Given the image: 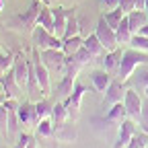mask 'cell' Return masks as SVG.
<instances>
[{"label": "cell", "instance_id": "cell-1", "mask_svg": "<svg viewBox=\"0 0 148 148\" xmlns=\"http://www.w3.org/2000/svg\"><path fill=\"white\" fill-rule=\"evenodd\" d=\"M140 64H148V51H140V49H134V47L123 49L119 68H117V72H115L117 80L125 82L130 76H132V72H134Z\"/></svg>", "mask_w": 148, "mask_h": 148}, {"label": "cell", "instance_id": "cell-2", "mask_svg": "<svg viewBox=\"0 0 148 148\" xmlns=\"http://www.w3.org/2000/svg\"><path fill=\"white\" fill-rule=\"evenodd\" d=\"M31 41H33V47H37L39 51H43V49H62V45H64L62 37H56L51 31H47L41 25H37L33 29Z\"/></svg>", "mask_w": 148, "mask_h": 148}, {"label": "cell", "instance_id": "cell-3", "mask_svg": "<svg viewBox=\"0 0 148 148\" xmlns=\"http://www.w3.org/2000/svg\"><path fill=\"white\" fill-rule=\"evenodd\" d=\"M31 56H33V64H35V74H37V80H39V86L43 90V97H47L49 92H51V78H49V68L43 64L41 60V53L37 47L31 49Z\"/></svg>", "mask_w": 148, "mask_h": 148}, {"label": "cell", "instance_id": "cell-4", "mask_svg": "<svg viewBox=\"0 0 148 148\" xmlns=\"http://www.w3.org/2000/svg\"><path fill=\"white\" fill-rule=\"evenodd\" d=\"M95 33H97L99 41L103 43V47H105L107 51H111V49H117V47H119V43H117V35H115V29L107 25L105 16H101L99 21H97Z\"/></svg>", "mask_w": 148, "mask_h": 148}, {"label": "cell", "instance_id": "cell-5", "mask_svg": "<svg viewBox=\"0 0 148 148\" xmlns=\"http://www.w3.org/2000/svg\"><path fill=\"white\" fill-rule=\"evenodd\" d=\"M39 53H41L43 64L49 68V72H62V70H66L68 56L64 53V49H43Z\"/></svg>", "mask_w": 148, "mask_h": 148}, {"label": "cell", "instance_id": "cell-6", "mask_svg": "<svg viewBox=\"0 0 148 148\" xmlns=\"http://www.w3.org/2000/svg\"><path fill=\"white\" fill-rule=\"evenodd\" d=\"M43 2H39V0H35V2L23 12V14H18L14 18V23H18V27H21L25 33H33V29L37 27V14H39V8H41Z\"/></svg>", "mask_w": 148, "mask_h": 148}, {"label": "cell", "instance_id": "cell-7", "mask_svg": "<svg viewBox=\"0 0 148 148\" xmlns=\"http://www.w3.org/2000/svg\"><path fill=\"white\" fill-rule=\"evenodd\" d=\"M84 92H86V88L76 82V86H74V90H72V95L64 99V105H66V109H68V115H70L72 121H76L78 115H80V105H82V99H84Z\"/></svg>", "mask_w": 148, "mask_h": 148}, {"label": "cell", "instance_id": "cell-8", "mask_svg": "<svg viewBox=\"0 0 148 148\" xmlns=\"http://www.w3.org/2000/svg\"><path fill=\"white\" fill-rule=\"evenodd\" d=\"M142 103H144V97L140 92H136V88H127L125 90L123 105H125V111H127V117L138 121L140 119V111H142Z\"/></svg>", "mask_w": 148, "mask_h": 148}, {"label": "cell", "instance_id": "cell-9", "mask_svg": "<svg viewBox=\"0 0 148 148\" xmlns=\"http://www.w3.org/2000/svg\"><path fill=\"white\" fill-rule=\"evenodd\" d=\"M12 72H14L16 82L21 84V88H23V90H27V82H29V58H27L23 51H18V53L14 56Z\"/></svg>", "mask_w": 148, "mask_h": 148}, {"label": "cell", "instance_id": "cell-10", "mask_svg": "<svg viewBox=\"0 0 148 148\" xmlns=\"http://www.w3.org/2000/svg\"><path fill=\"white\" fill-rule=\"evenodd\" d=\"M16 115H18V121H21L23 127H35L37 123H39L37 109H35L33 101H23L21 105L16 107Z\"/></svg>", "mask_w": 148, "mask_h": 148}, {"label": "cell", "instance_id": "cell-11", "mask_svg": "<svg viewBox=\"0 0 148 148\" xmlns=\"http://www.w3.org/2000/svg\"><path fill=\"white\" fill-rule=\"evenodd\" d=\"M76 121H64V123H53V138L58 142H66V144H72L74 140L78 138V132H76Z\"/></svg>", "mask_w": 148, "mask_h": 148}, {"label": "cell", "instance_id": "cell-12", "mask_svg": "<svg viewBox=\"0 0 148 148\" xmlns=\"http://www.w3.org/2000/svg\"><path fill=\"white\" fill-rule=\"evenodd\" d=\"M138 132L136 130V121L132 117H125L121 123H119V130H117V140L113 144V148H125L130 144V140L134 138V134Z\"/></svg>", "mask_w": 148, "mask_h": 148}, {"label": "cell", "instance_id": "cell-13", "mask_svg": "<svg viewBox=\"0 0 148 148\" xmlns=\"http://www.w3.org/2000/svg\"><path fill=\"white\" fill-rule=\"evenodd\" d=\"M53 10V35L56 37H62L64 39V33H66V25H68V18L70 14H74V8H64V6H56Z\"/></svg>", "mask_w": 148, "mask_h": 148}, {"label": "cell", "instance_id": "cell-14", "mask_svg": "<svg viewBox=\"0 0 148 148\" xmlns=\"http://www.w3.org/2000/svg\"><path fill=\"white\" fill-rule=\"evenodd\" d=\"M125 90H127V86H125V82H121V80H111V84L107 86V90L103 92L105 95V103L107 105H115V103H123V97H125Z\"/></svg>", "mask_w": 148, "mask_h": 148}, {"label": "cell", "instance_id": "cell-15", "mask_svg": "<svg viewBox=\"0 0 148 148\" xmlns=\"http://www.w3.org/2000/svg\"><path fill=\"white\" fill-rule=\"evenodd\" d=\"M0 82H2V88H4V92H6V99H16V101H18V97L23 95V88H21V84L16 82L12 68L4 74V76H0Z\"/></svg>", "mask_w": 148, "mask_h": 148}, {"label": "cell", "instance_id": "cell-16", "mask_svg": "<svg viewBox=\"0 0 148 148\" xmlns=\"http://www.w3.org/2000/svg\"><path fill=\"white\" fill-rule=\"evenodd\" d=\"M125 84H130V88H138V90H144L148 86V64H140L132 76L125 80Z\"/></svg>", "mask_w": 148, "mask_h": 148}, {"label": "cell", "instance_id": "cell-17", "mask_svg": "<svg viewBox=\"0 0 148 148\" xmlns=\"http://www.w3.org/2000/svg\"><path fill=\"white\" fill-rule=\"evenodd\" d=\"M121 56H123V49H111V51H105V56L101 58V64L103 68L109 72V74H115L117 68H119V62H121Z\"/></svg>", "mask_w": 148, "mask_h": 148}, {"label": "cell", "instance_id": "cell-18", "mask_svg": "<svg viewBox=\"0 0 148 148\" xmlns=\"http://www.w3.org/2000/svg\"><path fill=\"white\" fill-rule=\"evenodd\" d=\"M127 23H130V31H132L134 35H138L142 31V27L148 25V14L146 10H132V12H127Z\"/></svg>", "mask_w": 148, "mask_h": 148}, {"label": "cell", "instance_id": "cell-19", "mask_svg": "<svg viewBox=\"0 0 148 148\" xmlns=\"http://www.w3.org/2000/svg\"><path fill=\"white\" fill-rule=\"evenodd\" d=\"M90 80H92V86H95L99 92H105L107 86L111 84V74L105 68H99V70H92L90 72Z\"/></svg>", "mask_w": 148, "mask_h": 148}, {"label": "cell", "instance_id": "cell-20", "mask_svg": "<svg viewBox=\"0 0 148 148\" xmlns=\"http://www.w3.org/2000/svg\"><path fill=\"white\" fill-rule=\"evenodd\" d=\"M125 117H127V111H125V105H123V103L111 105L109 111L105 113V121H109V123H117V125H119Z\"/></svg>", "mask_w": 148, "mask_h": 148}, {"label": "cell", "instance_id": "cell-21", "mask_svg": "<svg viewBox=\"0 0 148 148\" xmlns=\"http://www.w3.org/2000/svg\"><path fill=\"white\" fill-rule=\"evenodd\" d=\"M84 47L95 56V60H99V58H103L105 56V47H103V43L99 41V37H97V33H90L88 37H84Z\"/></svg>", "mask_w": 148, "mask_h": 148}, {"label": "cell", "instance_id": "cell-22", "mask_svg": "<svg viewBox=\"0 0 148 148\" xmlns=\"http://www.w3.org/2000/svg\"><path fill=\"white\" fill-rule=\"evenodd\" d=\"M37 25L45 27L47 31H53V10H51V6L45 4V2L41 4L39 14H37Z\"/></svg>", "mask_w": 148, "mask_h": 148}, {"label": "cell", "instance_id": "cell-23", "mask_svg": "<svg viewBox=\"0 0 148 148\" xmlns=\"http://www.w3.org/2000/svg\"><path fill=\"white\" fill-rule=\"evenodd\" d=\"M35 136L39 140H51L53 138V121H51V117H45V119H41L35 125Z\"/></svg>", "mask_w": 148, "mask_h": 148}, {"label": "cell", "instance_id": "cell-24", "mask_svg": "<svg viewBox=\"0 0 148 148\" xmlns=\"http://www.w3.org/2000/svg\"><path fill=\"white\" fill-rule=\"evenodd\" d=\"M115 35H117V43L119 45H130V41H132L134 33L130 31V23H127V14L123 16V21L119 23V27L115 29Z\"/></svg>", "mask_w": 148, "mask_h": 148}, {"label": "cell", "instance_id": "cell-25", "mask_svg": "<svg viewBox=\"0 0 148 148\" xmlns=\"http://www.w3.org/2000/svg\"><path fill=\"white\" fill-rule=\"evenodd\" d=\"M82 45H84V37H82V35H74V37H68V39H64L62 49H64L66 56H74Z\"/></svg>", "mask_w": 148, "mask_h": 148}, {"label": "cell", "instance_id": "cell-26", "mask_svg": "<svg viewBox=\"0 0 148 148\" xmlns=\"http://www.w3.org/2000/svg\"><path fill=\"white\" fill-rule=\"evenodd\" d=\"M51 121L53 123H64V121H68L70 119V115H68V109H66V105H64V101H60V103H53V109H51Z\"/></svg>", "mask_w": 148, "mask_h": 148}, {"label": "cell", "instance_id": "cell-27", "mask_svg": "<svg viewBox=\"0 0 148 148\" xmlns=\"http://www.w3.org/2000/svg\"><path fill=\"white\" fill-rule=\"evenodd\" d=\"M14 56L16 53H12V51H2L0 49V76H4V74L12 68V64H14Z\"/></svg>", "mask_w": 148, "mask_h": 148}, {"label": "cell", "instance_id": "cell-28", "mask_svg": "<svg viewBox=\"0 0 148 148\" xmlns=\"http://www.w3.org/2000/svg\"><path fill=\"white\" fill-rule=\"evenodd\" d=\"M123 16H125V12H123V10L117 6V8H113V10L105 12V21H107V25H109V27L117 29V27H119V23L123 21Z\"/></svg>", "mask_w": 148, "mask_h": 148}, {"label": "cell", "instance_id": "cell-29", "mask_svg": "<svg viewBox=\"0 0 148 148\" xmlns=\"http://www.w3.org/2000/svg\"><path fill=\"white\" fill-rule=\"evenodd\" d=\"M68 58H72L74 62H76V64H80V66H86V64H90V62H95V56H92L84 45L76 51V53H74V56H68Z\"/></svg>", "mask_w": 148, "mask_h": 148}, {"label": "cell", "instance_id": "cell-30", "mask_svg": "<svg viewBox=\"0 0 148 148\" xmlns=\"http://www.w3.org/2000/svg\"><path fill=\"white\" fill-rule=\"evenodd\" d=\"M35 109H37V117H39V121H41V119H45V117H49V115H51L53 105L43 97V99H39V101L35 103Z\"/></svg>", "mask_w": 148, "mask_h": 148}, {"label": "cell", "instance_id": "cell-31", "mask_svg": "<svg viewBox=\"0 0 148 148\" xmlns=\"http://www.w3.org/2000/svg\"><path fill=\"white\" fill-rule=\"evenodd\" d=\"M146 146H148V132L140 130V132L134 134V138L130 140V144L125 148H146Z\"/></svg>", "mask_w": 148, "mask_h": 148}, {"label": "cell", "instance_id": "cell-32", "mask_svg": "<svg viewBox=\"0 0 148 148\" xmlns=\"http://www.w3.org/2000/svg\"><path fill=\"white\" fill-rule=\"evenodd\" d=\"M0 136L8 138V107L0 103Z\"/></svg>", "mask_w": 148, "mask_h": 148}, {"label": "cell", "instance_id": "cell-33", "mask_svg": "<svg viewBox=\"0 0 148 148\" xmlns=\"http://www.w3.org/2000/svg\"><path fill=\"white\" fill-rule=\"evenodd\" d=\"M74 35H80V23H78V18L74 16V14H70L68 25H66V33H64V39L74 37Z\"/></svg>", "mask_w": 148, "mask_h": 148}, {"label": "cell", "instance_id": "cell-34", "mask_svg": "<svg viewBox=\"0 0 148 148\" xmlns=\"http://www.w3.org/2000/svg\"><path fill=\"white\" fill-rule=\"evenodd\" d=\"M130 47H134V49H140V51H148V37L138 33L132 37V41H130Z\"/></svg>", "mask_w": 148, "mask_h": 148}, {"label": "cell", "instance_id": "cell-35", "mask_svg": "<svg viewBox=\"0 0 148 148\" xmlns=\"http://www.w3.org/2000/svg\"><path fill=\"white\" fill-rule=\"evenodd\" d=\"M138 125H140V130L148 132V97H144V103H142V111H140Z\"/></svg>", "mask_w": 148, "mask_h": 148}, {"label": "cell", "instance_id": "cell-36", "mask_svg": "<svg viewBox=\"0 0 148 148\" xmlns=\"http://www.w3.org/2000/svg\"><path fill=\"white\" fill-rule=\"evenodd\" d=\"M29 142H31V136H29V134H25V132H18L16 144H14L12 148H27V146H29Z\"/></svg>", "mask_w": 148, "mask_h": 148}, {"label": "cell", "instance_id": "cell-37", "mask_svg": "<svg viewBox=\"0 0 148 148\" xmlns=\"http://www.w3.org/2000/svg\"><path fill=\"white\" fill-rule=\"evenodd\" d=\"M119 8L127 14V12H132L136 10V0H119Z\"/></svg>", "mask_w": 148, "mask_h": 148}, {"label": "cell", "instance_id": "cell-38", "mask_svg": "<svg viewBox=\"0 0 148 148\" xmlns=\"http://www.w3.org/2000/svg\"><path fill=\"white\" fill-rule=\"evenodd\" d=\"M103 4H105L109 10H113V8H117V6H119V0H103Z\"/></svg>", "mask_w": 148, "mask_h": 148}, {"label": "cell", "instance_id": "cell-39", "mask_svg": "<svg viewBox=\"0 0 148 148\" xmlns=\"http://www.w3.org/2000/svg\"><path fill=\"white\" fill-rule=\"evenodd\" d=\"M4 101H6V92L2 88V82H0V103H4Z\"/></svg>", "mask_w": 148, "mask_h": 148}, {"label": "cell", "instance_id": "cell-40", "mask_svg": "<svg viewBox=\"0 0 148 148\" xmlns=\"http://www.w3.org/2000/svg\"><path fill=\"white\" fill-rule=\"evenodd\" d=\"M144 6H146V0H136V8L138 10H144Z\"/></svg>", "mask_w": 148, "mask_h": 148}, {"label": "cell", "instance_id": "cell-41", "mask_svg": "<svg viewBox=\"0 0 148 148\" xmlns=\"http://www.w3.org/2000/svg\"><path fill=\"white\" fill-rule=\"evenodd\" d=\"M37 142H39L37 138H31V142H29V146H27V148H37Z\"/></svg>", "mask_w": 148, "mask_h": 148}, {"label": "cell", "instance_id": "cell-42", "mask_svg": "<svg viewBox=\"0 0 148 148\" xmlns=\"http://www.w3.org/2000/svg\"><path fill=\"white\" fill-rule=\"evenodd\" d=\"M140 33H142V35H146V37H148V25H146V27H142V31H140Z\"/></svg>", "mask_w": 148, "mask_h": 148}, {"label": "cell", "instance_id": "cell-43", "mask_svg": "<svg viewBox=\"0 0 148 148\" xmlns=\"http://www.w3.org/2000/svg\"><path fill=\"white\" fill-rule=\"evenodd\" d=\"M144 97H148V86H146V88H144Z\"/></svg>", "mask_w": 148, "mask_h": 148}, {"label": "cell", "instance_id": "cell-44", "mask_svg": "<svg viewBox=\"0 0 148 148\" xmlns=\"http://www.w3.org/2000/svg\"><path fill=\"white\" fill-rule=\"evenodd\" d=\"M144 10H146V14H148V0H146V6H144Z\"/></svg>", "mask_w": 148, "mask_h": 148}, {"label": "cell", "instance_id": "cell-45", "mask_svg": "<svg viewBox=\"0 0 148 148\" xmlns=\"http://www.w3.org/2000/svg\"><path fill=\"white\" fill-rule=\"evenodd\" d=\"M2 6H4V4H2V0H0V10H2Z\"/></svg>", "mask_w": 148, "mask_h": 148}, {"label": "cell", "instance_id": "cell-46", "mask_svg": "<svg viewBox=\"0 0 148 148\" xmlns=\"http://www.w3.org/2000/svg\"><path fill=\"white\" fill-rule=\"evenodd\" d=\"M146 148H148V146H146Z\"/></svg>", "mask_w": 148, "mask_h": 148}]
</instances>
